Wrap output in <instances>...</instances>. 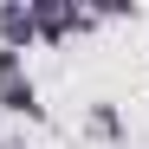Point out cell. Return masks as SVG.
<instances>
[{
    "label": "cell",
    "instance_id": "cell-1",
    "mask_svg": "<svg viewBox=\"0 0 149 149\" xmlns=\"http://www.w3.org/2000/svg\"><path fill=\"white\" fill-rule=\"evenodd\" d=\"M33 7V33H39V45H65L71 33H97L104 19H97L91 7H78V0H26Z\"/></svg>",
    "mask_w": 149,
    "mask_h": 149
},
{
    "label": "cell",
    "instance_id": "cell-4",
    "mask_svg": "<svg viewBox=\"0 0 149 149\" xmlns=\"http://www.w3.org/2000/svg\"><path fill=\"white\" fill-rule=\"evenodd\" d=\"M84 136H91V143H110V149H123V143H130V130H123V110L110 104V97H97V104L84 110Z\"/></svg>",
    "mask_w": 149,
    "mask_h": 149
},
{
    "label": "cell",
    "instance_id": "cell-5",
    "mask_svg": "<svg viewBox=\"0 0 149 149\" xmlns=\"http://www.w3.org/2000/svg\"><path fill=\"white\" fill-rule=\"evenodd\" d=\"M0 149H26V143H19V136H0Z\"/></svg>",
    "mask_w": 149,
    "mask_h": 149
},
{
    "label": "cell",
    "instance_id": "cell-2",
    "mask_svg": "<svg viewBox=\"0 0 149 149\" xmlns=\"http://www.w3.org/2000/svg\"><path fill=\"white\" fill-rule=\"evenodd\" d=\"M0 110L26 117V123H45V104H39V84L26 71V52H7L0 45Z\"/></svg>",
    "mask_w": 149,
    "mask_h": 149
},
{
    "label": "cell",
    "instance_id": "cell-3",
    "mask_svg": "<svg viewBox=\"0 0 149 149\" xmlns=\"http://www.w3.org/2000/svg\"><path fill=\"white\" fill-rule=\"evenodd\" d=\"M0 45H7V52H33V45H39L26 0H0Z\"/></svg>",
    "mask_w": 149,
    "mask_h": 149
}]
</instances>
